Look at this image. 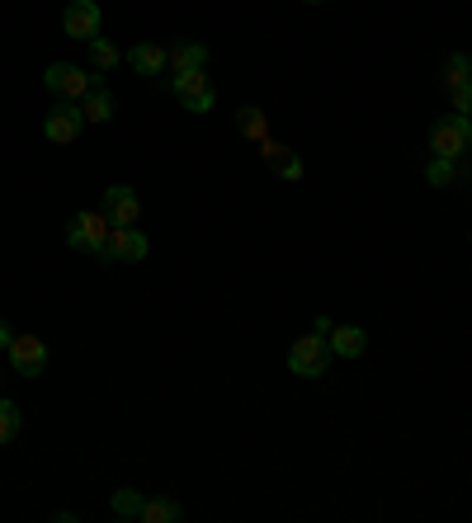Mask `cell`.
I'll use <instances>...</instances> for the list:
<instances>
[{
  "label": "cell",
  "instance_id": "6da1fadb",
  "mask_svg": "<svg viewBox=\"0 0 472 523\" xmlns=\"http://www.w3.org/2000/svg\"><path fill=\"white\" fill-rule=\"evenodd\" d=\"M468 142H472L468 114H449V118H439L435 128H430V151L444 156V161H458V156L468 151Z\"/></svg>",
  "mask_w": 472,
  "mask_h": 523
},
{
  "label": "cell",
  "instance_id": "7a4b0ae2",
  "mask_svg": "<svg viewBox=\"0 0 472 523\" xmlns=\"http://www.w3.org/2000/svg\"><path fill=\"white\" fill-rule=\"evenodd\" d=\"M326 363H331V344H326V335H303V340H293V349H288V368H293V377H321L326 373Z\"/></svg>",
  "mask_w": 472,
  "mask_h": 523
},
{
  "label": "cell",
  "instance_id": "3957f363",
  "mask_svg": "<svg viewBox=\"0 0 472 523\" xmlns=\"http://www.w3.org/2000/svg\"><path fill=\"white\" fill-rule=\"evenodd\" d=\"M95 260L104 264H137L147 260V236L137 227H114L109 236H104V246L95 250Z\"/></svg>",
  "mask_w": 472,
  "mask_h": 523
},
{
  "label": "cell",
  "instance_id": "277c9868",
  "mask_svg": "<svg viewBox=\"0 0 472 523\" xmlns=\"http://www.w3.org/2000/svg\"><path fill=\"white\" fill-rule=\"evenodd\" d=\"M81 128H85V114L76 99H57L48 109V118H43V137L57 142V147H71V142L81 137Z\"/></svg>",
  "mask_w": 472,
  "mask_h": 523
},
{
  "label": "cell",
  "instance_id": "5b68a950",
  "mask_svg": "<svg viewBox=\"0 0 472 523\" xmlns=\"http://www.w3.org/2000/svg\"><path fill=\"white\" fill-rule=\"evenodd\" d=\"M109 231H114V222L104 217V208H100V213H76L67 222V246L95 255V250L104 246V236H109Z\"/></svg>",
  "mask_w": 472,
  "mask_h": 523
},
{
  "label": "cell",
  "instance_id": "8992f818",
  "mask_svg": "<svg viewBox=\"0 0 472 523\" xmlns=\"http://www.w3.org/2000/svg\"><path fill=\"white\" fill-rule=\"evenodd\" d=\"M170 90H175V99H180V104H185L189 114H208V109H213V85H208V76H203V66L199 71H175V76H170Z\"/></svg>",
  "mask_w": 472,
  "mask_h": 523
},
{
  "label": "cell",
  "instance_id": "52a82bcc",
  "mask_svg": "<svg viewBox=\"0 0 472 523\" xmlns=\"http://www.w3.org/2000/svg\"><path fill=\"white\" fill-rule=\"evenodd\" d=\"M43 85H48L57 99H85V90H95L100 76H85L81 66H71V62H52L48 71H43Z\"/></svg>",
  "mask_w": 472,
  "mask_h": 523
},
{
  "label": "cell",
  "instance_id": "ba28073f",
  "mask_svg": "<svg viewBox=\"0 0 472 523\" xmlns=\"http://www.w3.org/2000/svg\"><path fill=\"white\" fill-rule=\"evenodd\" d=\"M10 368H15L19 377H43V368H48V340L15 335V340H10Z\"/></svg>",
  "mask_w": 472,
  "mask_h": 523
},
{
  "label": "cell",
  "instance_id": "9c48e42d",
  "mask_svg": "<svg viewBox=\"0 0 472 523\" xmlns=\"http://www.w3.org/2000/svg\"><path fill=\"white\" fill-rule=\"evenodd\" d=\"M100 5L95 0H71L67 15H62V29H67V38H76V43H90V38H100Z\"/></svg>",
  "mask_w": 472,
  "mask_h": 523
},
{
  "label": "cell",
  "instance_id": "30bf717a",
  "mask_svg": "<svg viewBox=\"0 0 472 523\" xmlns=\"http://www.w3.org/2000/svg\"><path fill=\"white\" fill-rule=\"evenodd\" d=\"M104 217L114 222V227H137V217H142V203L128 184H109L104 189Z\"/></svg>",
  "mask_w": 472,
  "mask_h": 523
},
{
  "label": "cell",
  "instance_id": "8fae6325",
  "mask_svg": "<svg viewBox=\"0 0 472 523\" xmlns=\"http://www.w3.org/2000/svg\"><path fill=\"white\" fill-rule=\"evenodd\" d=\"M203 62H208V48L194 43V38H180V43H170V48H166V66H170V71H199Z\"/></svg>",
  "mask_w": 472,
  "mask_h": 523
},
{
  "label": "cell",
  "instance_id": "7c38bea8",
  "mask_svg": "<svg viewBox=\"0 0 472 523\" xmlns=\"http://www.w3.org/2000/svg\"><path fill=\"white\" fill-rule=\"evenodd\" d=\"M128 66H133L137 76H161L166 71V48L161 43H133L128 48Z\"/></svg>",
  "mask_w": 472,
  "mask_h": 523
},
{
  "label": "cell",
  "instance_id": "4fadbf2b",
  "mask_svg": "<svg viewBox=\"0 0 472 523\" xmlns=\"http://www.w3.org/2000/svg\"><path fill=\"white\" fill-rule=\"evenodd\" d=\"M326 344H331V354H340V359H359V354L369 349V335L359 326H336L326 335Z\"/></svg>",
  "mask_w": 472,
  "mask_h": 523
},
{
  "label": "cell",
  "instance_id": "5bb4252c",
  "mask_svg": "<svg viewBox=\"0 0 472 523\" xmlns=\"http://www.w3.org/2000/svg\"><path fill=\"white\" fill-rule=\"evenodd\" d=\"M81 114H85V123H109L114 118V95L109 90H85V99H81Z\"/></svg>",
  "mask_w": 472,
  "mask_h": 523
},
{
  "label": "cell",
  "instance_id": "9a60e30c",
  "mask_svg": "<svg viewBox=\"0 0 472 523\" xmlns=\"http://www.w3.org/2000/svg\"><path fill=\"white\" fill-rule=\"evenodd\" d=\"M236 132L251 137V142H265V114H260L255 104H241V109H236Z\"/></svg>",
  "mask_w": 472,
  "mask_h": 523
},
{
  "label": "cell",
  "instance_id": "2e32d148",
  "mask_svg": "<svg viewBox=\"0 0 472 523\" xmlns=\"http://www.w3.org/2000/svg\"><path fill=\"white\" fill-rule=\"evenodd\" d=\"M142 505H147V500H142V491H128V486H123V491H114V500H109L114 519H142Z\"/></svg>",
  "mask_w": 472,
  "mask_h": 523
},
{
  "label": "cell",
  "instance_id": "e0dca14e",
  "mask_svg": "<svg viewBox=\"0 0 472 523\" xmlns=\"http://www.w3.org/2000/svg\"><path fill=\"white\" fill-rule=\"evenodd\" d=\"M142 519L147 523H180L185 509L175 505V500H147V505H142Z\"/></svg>",
  "mask_w": 472,
  "mask_h": 523
},
{
  "label": "cell",
  "instance_id": "ac0fdd59",
  "mask_svg": "<svg viewBox=\"0 0 472 523\" xmlns=\"http://www.w3.org/2000/svg\"><path fill=\"white\" fill-rule=\"evenodd\" d=\"M85 48H90V62L100 66V71H114V66H118V57H123V52H118L114 43H109V38H90Z\"/></svg>",
  "mask_w": 472,
  "mask_h": 523
},
{
  "label": "cell",
  "instance_id": "d6986e66",
  "mask_svg": "<svg viewBox=\"0 0 472 523\" xmlns=\"http://www.w3.org/2000/svg\"><path fill=\"white\" fill-rule=\"evenodd\" d=\"M425 180L435 184V189H449V184L458 180V170H454V161H444V156H435V161L425 165Z\"/></svg>",
  "mask_w": 472,
  "mask_h": 523
},
{
  "label": "cell",
  "instance_id": "ffe728a7",
  "mask_svg": "<svg viewBox=\"0 0 472 523\" xmlns=\"http://www.w3.org/2000/svg\"><path fill=\"white\" fill-rule=\"evenodd\" d=\"M463 81H472V62L463 57V52H454V57H449V66H444V85L454 90V85H463Z\"/></svg>",
  "mask_w": 472,
  "mask_h": 523
},
{
  "label": "cell",
  "instance_id": "44dd1931",
  "mask_svg": "<svg viewBox=\"0 0 472 523\" xmlns=\"http://www.w3.org/2000/svg\"><path fill=\"white\" fill-rule=\"evenodd\" d=\"M19 434V406L0 396V443H10Z\"/></svg>",
  "mask_w": 472,
  "mask_h": 523
},
{
  "label": "cell",
  "instance_id": "7402d4cb",
  "mask_svg": "<svg viewBox=\"0 0 472 523\" xmlns=\"http://www.w3.org/2000/svg\"><path fill=\"white\" fill-rule=\"evenodd\" d=\"M288 156H293V151H288L284 142H274V137H265V142H260V161L270 165V170H279V165H284Z\"/></svg>",
  "mask_w": 472,
  "mask_h": 523
},
{
  "label": "cell",
  "instance_id": "603a6c76",
  "mask_svg": "<svg viewBox=\"0 0 472 523\" xmlns=\"http://www.w3.org/2000/svg\"><path fill=\"white\" fill-rule=\"evenodd\" d=\"M449 95H454V114H472V81L454 85V90H449Z\"/></svg>",
  "mask_w": 472,
  "mask_h": 523
},
{
  "label": "cell",
  "instance_id": "cb8c5ba5",
  "mask_svg": "<svg viewBox=\"0 0 472 523\" xmlns=\"http://www.w3.org/2000/svg\"><path fill=\"white\" fill-rule=\"evenodd\" d=\"M279 175H284L288 184H293V180H303V161H298V156H288V161L279 165Z\"/></svg>",
  "mask_w": 472,
  "mask_h": 523
},
{
  "label": "cell",
  "instance_id": "d4e9b609",
  "mask_svg": "<svg viewBox=\"0 0 472 523\" xmlns=\"http://www.w3.org/2000/svg\"><path fill=\"white\" fill-rule=\"evenodd\" d=\"M312 330H317V335H331V330H336V321H331V316H317V321H312Z\"/></svg>",
  "mask_w": 472,
  "mask_h": 523
},
{
  "label": "cell",
  "instance_id": "484cf974",
  "mask_svg": "<svg viewBox=\"0 0 472 523\" xmlns=\"http://www.w3.org/2000/svg\"><path fill=\"white\" fill-rule=\"evenodd\" d=\"M10 340H15V335H10V326L0 321V349H10Z\"/></svg>",
  "mask_w": 472,
  "mask_h": 523
},
{
  "label": "cell",
  "instance_id": "4316f807",
  "mask_svg": "<svg viewBox=\"0 0 472 523\" xmlns=\"http://www.w3.org/2000/svg\"><path fill=\"white\" fill-rule=\"evenodd\" d=\"M307 5H321V0H307Z\"/></svg>",
  "mask_w": 472,
  "mask_h": 523
}]
</instances>
